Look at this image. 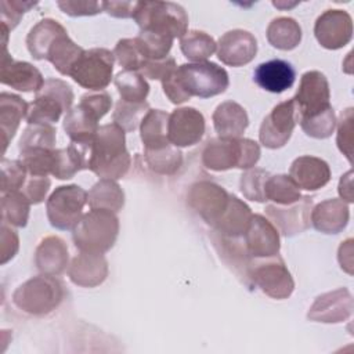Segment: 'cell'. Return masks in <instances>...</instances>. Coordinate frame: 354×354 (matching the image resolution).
<instances>
[{
	"mask_svg": "<svg viewBox=\"0 0 354 354\" xmlns=\"http://www.w3.org/2000/svg\"><path fill=\"white\" fill-rule=\"evenodd\" d=\"M205 133L203 115L191 106L178 108L169 115L167 137L169 141L178 147H189L196 144Z\"/></svg>",
	"mask_w": 354,
	"mask_h": 354,
	"instance_id": "obj_16",
	"label": "cell"
},
{
	"mask_svg": "<svg viewBox=\"0 0 354 354\" xmlns=\"http://www.w3.org/2000/svg\"><path fill=\"white\" fill-rule=\"evenodd\" d=\"M248 253L252 259H263L278 254L279 235L271 221L260 214H253L243 234Z\"/></svg>",
	"mask_w": 354,
	"mask_h": 354,
	"instance_id": "obj_17",
	"label": "cell"
},
{
	"mask_svg": "<svg viewBox=\"0 0 354 354\" xmlns=\"http://www.w3.org/2000/svg\"><path fill=\"white\" fill-rule=\"evenodd\" d=\"M68 275L75 285L93 288L104 282L108 275V263L100 253L80 252L68 270Z\"/></svg>",
	"mask_w": 354,
	"mask_h": 354,
	"instance_id": "obj_22",
	"label": "cell"
},
{
	"mask_svg": "<svg viewBox=\"0 0 354 354\" xmlns=\"http://www.w3.org/2000/svg\"><path fill=\"white\" fill-rule=\"evenodd\" d=\"M299 123L307 136L314 138H328L336 127V116L330 106L313 118L299 120Z\"/></svg>",
	"mask_w": 354,
	"mask_h": 354,
	"instance_id": "obj_46",
	"label": "cell"
},
{
	"mask_svg": "<svg viewBox=\"0 0 354 354\" xmlns=\"http://www.w3.org/2000/svg\"><path fill=\"white\" fill-rule=\"evenodd\" d=\"M149 111L148 102H129L124 100H119L113 112V122L120 126L124 131L136 130L147 112Z\"/></svg>",
	"mask_w": 354,
	"mask_h": 354,
	"instance_id": "obj_40",
	"label": "cell"
},
{
	"mask_svg": "<svg viewBox=\"0 0 354 354\" xmlns=\"http://www.w3.org/2000/svg\"><path fill=\"white\" fill-rule=\"evenodd\" d=\"M64 296L62 283L53 275L35 277L21 286L12 295L15 306L25 313L43 315L58 307Z\"/></svg>",
	"mask_w": 354,
	"mask_h": 354,
	"instance_id": "obj_5",
	"label": "cell"
},
{
	"mask_svg": "<svg viewBox=\"0 0 354 354\" xmlns=\"http://www.w3.org/2000/svg\"><path fill=\"white\" fill-rule=\"evenodd\" d=\"M267 40L275 48L293 50L301 40L300 25L289 17L275 18L267 28Z\"/></svg>",
	"mask_w": 354,
	"mask_h": 354,
	"instance_id": "obj_33",
	"label": "cell"
},
{
	"mask_svg": "<svg viewBox=\"0 0 354 354\" xmlns=\"http://www.w3.org/2000/svg\"><path fill=\"white\" fill-rule=\"evenodd\" d=\"M131 165L124 130L116 123L100 126L91 147L88 169L101 178H122Z\"/></svg>",
	"mask_w": 354,
	"mask_h": 354,
	"instance_id": "obj_1",
	"label": "cell"
},
{
	"mask_svg": "<svg viewBox=\"0 0 354 354\" xmlns=\"http://www.w3.org/2000/svg\"><path fill=\"white\" fill-rule=\"evenodd\" d=\"M353 313V297L347 289H337L317 297L307 317L317 322H342Z\"/></svg>",
	"mask_w": 354,
	"mask_h": 354,
	"instance_id": "obj_19",
	"label": "cell"
},
{
	"mask_svg": "<svg viewBox=\"0 0 354 354\" xmlns=\"http://www.w3.org/2000/svg\"><path fill=\"white\" fill-rule=\"evenodd\" d=\"M214 129L221 138H239L249 124L246 111L234 101L220 104L213 113Z\"/></svg>",
	"mask_w": 354,
	"mask_h": 354,
	"instance_id": "obj_24",
	"label": "cell"
},
{
	"mask_svg": "<svg viewBox=\"0 0 354 354\" xmlns=\"http://www.w3.org/2000/svg\"><path fill=\"white\" fill-rule=\"evenodd\" d=\"M177 68L174 58L166 57L162 59H149L140 69V73L149 79H163Z\"/></svg>",
	"mask_w": 354,
	"mask_h": 354,
	"instance_id": "obj_52",
	"label": "cell"
},
{
	"mask_svg": "<svg viewBox=\"0 0 354 354\" xmlns=\"http://www.w3.org/2000/svg\"><path fill=\"white\" fill-rule=\"evenodd\" d=\"M266 199L272 201L277 205H290L301 198L300 188L286 174L270 176L266 183Z\"/></svg>",
	"mask_w": 354,
	"mask_h": 354,
	"instance_id": "obj_38",
	"label": "cell"
},
{
	"mask_svg": "<svg viewBox=\"0 0 354 354\" xmlns=\"http://www.w3.org/2000/svg\"><path fill=\"white\" fill-rule=\"evenodd\" d=\"M296 72L283 59H270L257 65L253 73L254 82L270 93H282L293 86Z\"/></svg>",
	"mask_w": 354,
	"mask_h": 354,
	"instance_id": "obj_23",
	"label": "cell"
},
{
	"mask_svg": "<svg viewBox=\"0 0 354 354\" xmlns=\"http://www.w3.org/2000/svg\"><path fill=\"white\" fill-rule=\"evenodd\" d=\"M260 288L272 299H286L292 295L295 282L283 260L275 254L252 260L248 271V283Z\"/></svg>",
	"mask_w": 354,
	"mask_h": 354,
	"instance_id": "obj_8",
	"label": "cell"
},
{
	"mask_svg": "<svg viewBox=\"0 0 354 354\" xmlns=\"http://www.w3.org/2000/svg\"><path fill=\"white\" fill-rule=\"evenodd\" d=\"M83 51L84 50L75 41H72L68 33H65L50 48L47 61H50L61 75L69 76L71 69L73 68L79 57L83 54Z\"/></svg>",
	"mask_w": 354,
	"mask_h": 354,
	"instance_id": "obj_35",
	"label": "cell"
},
{
	"mask_svg": "<svg viewBox=\"0 0 354 354\" xmlns=\"http://www.w3.org/2000/svg\"><path fill=\"white\" fill-rule=\"evenodd\" d=\"M113 55L116 57L119 65L126 71H140L148 61L141 51L136 37L119 40L113 50Z\"/></svg>",
	"mask_w": 354,
	"mask_h": 354,
	"instance_id": "obj_44",
	"label": "cell"
},
{
	"mask_svg": "<svg viewBox=\"0 0 354 354\" xmlns=\"http://www.w3.org/2000/svg\"><path fill=\"white\" fill-rule=\"evenodd\" d=\"M187 201L189 207L213 227L225 210L230 201V194L214 183L199 181L191 187Z\"/></svg>",
	"mask_w": 354,
	"mask_h": 354,
	"instance_id": "obj_13",
	"label": "cell"
},
{
	"mask_svg": "<svg viewBox=\"0 0 354 354\" xmlns=\"http://www.w3.org/2000/svg\"><path fill=\"white\" fill-rule=\"evenodd\" d=\"M318 43L328 50L344 47L353 37V19L343 10H326L314 25Z\"/></svg>",
	"mask_w": 354,
	"mask_h": 354,
	"instance_id": "obj_14",
	"label": "cell"
},
{
	"mask_svg": "<svg viewBox=\"0 0 354 354\" xmlns=\"http://www.w3.org/2000/svg\"><path fill=\"white\" fill-rule=\"evenodd\" d=\"M337 147L351 162L353 155V108L342 112L337 130Z\"/></svg>",
	"mask_w": 354,
	"mask_h": 354,
	"instance_id": "obj_50",
	"label": "cell"
},
{
	"mask_svg": "<svg viewBox=\"0 0 354 354\" xmlns=\"http://www.w3.org/2000/svg\"><path fill=\"white\" fill-rule=\"evenodd\" d=\"M87 203L91 209H104L116 213L124 205V194L116 181L101 178L87 194Z\"/></svg>",
	"mask_w": 354,
	"mask_h": 354,
	"instance_id": "obj_31",
	"label": "cell"
},
{
	"mask_svg": "<svg viewBox=\"0 0 354 354\" xmlns=\"http://www.w3.org/2000/svg\"><path fill=\"white\" fill-rule=\"evenodd\" d=\"M133 18L141 30H152L173 39H181L188 28L187 12L171 1H137Z\"/></svg>",
	"mask_w": 354,
	"mask_h": 354,
	"instance_id": "obj_4",
	"label": "cell"
},
{
	"mask_svg": "<svg viewBox=\"0 0 354 354\" xmlns=\"http://www.w3.org/2000/svg\"><path fill=\"white\" fill-rule=\"evenodd\" d=\"M50 178L47 176H33L28 174L25 184L22 185V194L30 202V205H37L43 202L50 188Z\"/></svg>",
	"mask_w": 354,
	"mask_h": 354,
	"instance_id": "obj_49",
	"label": "cell"
},
{
	"mask_svg": "<svg viewBox=\"0 0 354 354\" xmlns=\"http://www.w3.org/2000/svg\"><path fill=\"white\" fill-rule=\"evenodd\" d=\"M0 80L3 84L10 86L15 90L36 93L43 87L46 82L36 66L26 61H14L7 54V50H4L1 61Z\"/></svg>",
	"mask_w": 354,
	"mask_h": 354,
	"instance_id": "obj_20",
	"label": "cell"
},
{
	"mask_svg": "<svg viewBox=\"0 0 354 354\" xmlns=\"http://www.w3.org/2000/svg\"><path fill=\"white\" fill-rule=\"evenodd\" d=\"M257 53L254 36L242 29H234L218 39L217 57L230 66H242L249 64Z\"/></svg>",
	"mask_w": 354,
	"mask_h": 354,
	"instance_id": "obj_18",
	"label": "cell"
},
{
	"mask_svg": "<svg viewBox=\"0 0 354 354\" xmlns=\"http://www.w3.org/2000/svg\"><path fill=\"white\" fill-rule=\"evenodd\" d=\"M28 177V171L22 162L11 160V159H1V192H12L22 188Z\"/></svg>",
	"mask_w": 354,
	"mask_h": 354,
	"instance_id": "obj_47",
	"label": "cell"
},
{
	"mask_svg": "<svg viewBox=\"0 0 354 354\" xmlns=\"http://www.w3.org/2000/svg\"><path fill=\"white\" fill-rule=\"evenodd\" d=\"M65 33L66 30L59 22L50 18L41 19L30 29L26 37V46L30 55L35 59H47L53 44Z\"/></svg>",
	"mask_w": 354,
	"mask_h": 354,
	"instance_id": "obj_28",
	"label": "cell"
},
{
	"mask_svg": "<svg viewBox=\"0 0 354 354\" xmlns=\"http://www.w3.org/2000/svg\"><path fill=\"white\" fill-rule=\"evenodd\" d=\"M180 47L183 54L192 62H203L217 48V44L212 36L201 30L187 32L181 40Z\"/></svg>",
	"mask_w": 354,
	"mask_h": 354,
	"instance_id": "obj_37",
	"label": "cell"
},
{
	"mask_svg": "<svg viewBox=\"0 0 354 354\" xmlns=\"http://www.w3.org/2000/svg\"><path fill=\"white\" fill-rule=\"evenodd\" d=\"M296 123V106L293 98H290L274 106L272 111L264 118L260 126L259 138L267 148H281L289 141Z\"/></svg>",
	"mask_w": 354,
	"mask_h": 354,
	"instance_id": "obj_12",
	"label": "cell"
},
{
	"mask_svg": "<svg viewBox=\"0 0 354 354\" xmlns=\"http://www.w3.org/2000/svg\"><path fill=\"white\" fill-rule=\"evenodd\" d=\"M252 216L250 207L245 202L235 195H230L225 210L213 225L214 232L223 236H243Z\"/></svg>",
	"mask_w": 354,
	"mask_h": 354,
	"instance_id": "obj_27",
	"label": "cell"
},
{
	"mask_svg": "<svg viewBox=\"0 0 354 354\" xmlns=\"http://www.w3.org/2000/svg\"><path fill=\"white\" fill-rule=\"evenodd\" d=\"M36 267L46 275H59L68 266V248L58 236L44 238L36 249Z\"/></svg>",
	"mask_w": 354,
	"mask_h": 354,
	"instance_id": "obj_26",
	"label": "cell"
},
{
	"mask_svg": "<svg viewBox=\"0 0 354 354\" xmlns=\"http://www.w3.org/2000/svg\"><path fill=\"white\" fill-rule=\"evenodd\" d=\"M260 158V147L256 141L249 138H213L203 152V165L216 171L228 170L231 167L250 169Z\"/></svg>",
	"mask_w": 354,
	"mask_h": 354,
	"instance_id": "obj_3",
	"label": "cell"
},
{
	"mask_svg": "<svg viewBox=\"0 0 354 354\" xmlns=\"http://www.w3.org/2000/svg\"><path fill=\"white\" fill-rule=\"evenodd\" d=\"M136 40L148 61L166 58L173 44V37L152 30H141Z\"/></svg>",
	"mask_w": 354,
	"mask_h": 354,
	"instance_id": "obj_42",
	"label": "cell"
},
{
	"mask_svg": "<svg viewBox=\"0 0 354 354\" xmlns=\"http://www.w3.org/2000/svg\"><path fill=\"white\" fill-rule=\"evenodd\" d=\"M73 102L71 86L59 79H47L36 93L35 100L28 105L26 120L32 123L58 122L62 112L69 111Z\"/></svg>",
	"mask_w": 354,
	"mask_h": 354,
	"instance_id": "obj_6",
	"label": "cell"
},
{
	"mask_svg": "<svg viewBox=\"0 0 354 354\" xmlns=\"http://www.w3.org/2000/svg\"><path fill=\"white\" fill-rule=\"evenodd\" d=\"M177 75L189 97H214L224 93L230 83L227 71L209 61L183 64L177 68Z\"/></svg>",
	"mask_w": 354,
	"mask_h": 354,
	"instance_id": "obj_7",
	"label": "cell"
},
{
	"mask_svg": "<svg viewBox=\"0 0 354 354\" xmlns=\"http://www.w3.org/2000/svg\"><path fill=\"white\" fill-rule=\"evenodd\" d=\"M144 156L149 169L158 174H173L183 163L181 151L171 142L158 148L144 149Z\"/></svg>",
	"mask_w": 354,
	"mask_h": 354,
	"instance_id": "obj_34",
	"label": "cell"
},
{
	"mask_svg": "<svg viewBox=\"0 0 354 354\" xmlns=\"http://www.w3.org/2000/svg\"><path fill=\"white\" fill-rule=\"evenodd\" d=\"M271 174L264 169H249L241 176V191L245 198L256 202H264L266 199V183Z\"/></svg>",
	"mask_w": 354,
	"mask_h": 354,
	"instance_id": "obj_45",
	"label": "cell"
},
{
	"mask_svg": "<svg viewBox=\"0 0 354 354\" xmlns=\"http://www.w3.org/2000/svg\"><path fill=\"white\" fill-rule=\"evenodd\" d=\"M113 53L106 48L84 50L69 72V76L82 87L102 90L112 79Z\"/></svg>",
	"mask_w": 354,
	"mask_h": 354,
	"instance_id": "obj_10",
	"label": "cell"
},
{
	"mask_svg": "<svg viewBox=\"0 0 354 354\" xmlns=\"http://www.w3.org/2000/svg\"><path fill=\"white\" fill-rule=\"evenodd\" d=\"M87 203V192L76 185H61L47 199L46 210L48 221L58 230H73L83 216Z\"/></svg>",
	"mask_w": 354,
	"mask_h": 354,
	"instance_id": "obj_9",
	"label": "cell"
},
{
	"mask_svg": "<svg viewBox=\"0 0 354 354\" xmlns=\"http://www.w3.org/2000/svg\"><path fill=\"white\" fill-rule=\"evenodd\" d=\"M313 201L311 198H300L290 205H267L266 213L274 227L285 236H292L308 228L311 221Z\"/></svg>",
	"mask_w": 354,
	"mask_h": 354,
	"instance_id": "obj_15",
	"label": "cell"
},
{
	"mask_svg": "<svg viewBox=\"0 0 354 354\" xmlns=\"http://www.w3.org/2000/svg\"><path fill=\"white\" fill-rule=\"evenodd\" d=\"M119 232V220L113 212L91 209L75 225L72 238L80 252L105 253L109 250Z\"/></svg>",
	"mask_w": 354,
	"mask_h": 354,
	"instance_id": "obj_2",
	"label": "cell"
},
{
	"mask_svg": "<svg viewBox=\"0 0 354 354\" xmlns=\"http://www.w3.org/2000/svg\"><path fill=\"white\" fill-rule=\"evenodd\" d=\"M58 7L62 10V12L71 15V17H82V15H95L102 7V1H88V0H66V1H58Z\"/></svg>",
	"mask_w": 354,
	"mask_h": 354,
	"instance_id": "obj_51",
	"label": "cell"
},
{
	"mask_svg": "<svg viewBox=\"0 0 354 354\" xmlns=\"http://www.w3.org/2000/svg\"><path fill=\"white\" fill-rule=\"evenodd\" d=\"M289 176L299 188L306 191H317L329 183L330 169L321 158L304 155L293 160Z\"/></svg>",
	"mask_w": 354,
	"mask_h": 354,
	"instance_id": "obj_21",
	"label": "cell"
},
{
	"mask_svg": "<svg viewBox=\"0 0 354 354\" xmlns=\"http://www.w3.org/2000/svg\"><path fill=\"white\" fill-rule=\"evenodd\" d=\"M0 250H1V259H0L1 264L7 263L10 259H12L18 250V235L14 230L7 227L6 221H3V224H1Z\"/></svg>",
	"mask_w": 354,
	"mask_h": 354,
	"instance_id": "obj_55",
	"label": "cell"
},
{
	"mask_svg": "<svg viewBox=\"0 0 354 354\" xmlns=\"http://www.w3.org/2000/svg\"><path fill=\"white\" fill-rule=\"evenodd\" d=\"M104 10L116 18H133L137 1H102Z\"/></svg>",
	"mask_w": 354,
	"mask_h": 354,
	"instance_id": "obj_56",
	"label": "cell"
},
{
	"mask_svg": "<svg viewBox=\"0 0 354 354\" xmlns=\"http://www.w3.org/2000/svg\"><path fill=\"white\" fill-rule=\"evenodd\" d=\"M54 149H48V148L19 149V160L25 166L28 174L47 176V174H51V170H53Z\"/></svg>",
	"mask_w": 354,
	"mask_h": 354,
	"instance_id": "obj_41",
	"label": "cell"
},
{
	"mask_svg": "<svg viewBox=\"0 0 354 354\" xmlns=\"http://www.w3.org/2000/svg\"><path fill=\"white\" fill-rule=\"evenodd\" d=\"M30 202L22 192L12 191L3 194L1 220L15 227H25L29 217Z\"/></svg>",
	"mask_w": 354,
	"mask_h": 354,
	"instance_id": "obj_39",
	"label": "cell"
},
{
	"mask_svg": "<svg viewBox=\"0 0 354 354\" xmlns=\"http://www.w3.org/2000/svg\"><path fill=\"white\" fill-rule=\"evenodd\" d=\"M28 105L21 97L10 93L0 94V130L4 151L15 136L22 118H26Z\"/></svg>",
	"mask_w": 354,
	"mask_h": 354,
	"instance_id": "obj_30",
	"label": "cell"
},
{
	"mask_svg": "<svg viewBox=\"0 0 354 354\" xmlns=\"http://www.w3.org/2000/svg\"><path fill=\"white\" fill-rule=\"evenodd\" d=\"M167 123L169 113L162 109H149L144 116L140 130H141V141L145 149L158 148L169 144L167 137Z\"/></svg>",
	"mask_w": 354,
	"mask_h": 354,
	"instance_id": "obj_32",
	"label": "cell"
},
{
	"mask_svg": "<svg viewBox=\"0 0 354 354\" xmlns=\"http://www.w3.org/2000/svg\"><path fill=\"white\" fill-rule=\"evenodd\" d=\"M33 6H36V1H18V0L0 1L1 25H4L8 30H12L19 24L24 12L30 10Z\"/></svg>",
	"mask_w": 354,
	"mask_h": 354,
	"instance_id": "obj_48",
	"label": "cell"
},
{
	"mask_svg": "<svg viewBox=\"0 0 354 354\" xmlns=\"http://www.w3.org/2000/svg\"><path fill=\"white\" fill-rule=\"evenodd\" d=\"M55 129L47 123L29 124L19 140V149L26 148H48L54 149Z\"/></svg>",
	"mask_w": 354,
	"mask_h": 354,
	"instance_id": "obj_43",
	"label": "cell"
},
{
	"mask_svg": "<svg viewBox=\"0 0 354 354\" xmlns=\"http://www.w3.org/2000/svg\"><path fill=\"white\" fill-rule=\"evenodd\" d=\"M80 102L84 104L87 108H90L101 119L111 109L112 98L106 91L88 93V94L82 95Z\"/></svg>",
	"mask_w": 354,
	"mask_h": 354,
	"instance_id": "obj_54",
	"label": "cell"
},
{
	"mask_svg": "<svg viewBox=\"0 0 354 354\" xmlns=\"http://www.w3.org/2000/svg\"><path fill=\"white\" fill-rule=\"evenodd\" d=\"M329 98V83L325 75L318 71L306 72L301 76L297 93L293 97L297 122L313 118L330 108Z\"/></svg>",
	"mask_w": 354,
	"mask_h": 354,
	"instance_id": "obj_11",
	"label": "cell"
},
{
	"mask_svg": "<svg viewBox=\"0 0 354 354\" xmlns=\"http://www.w3.org/2000/svg\"><path fill=\"white\" fill-rule=\"evenodd\" d=\"M115 86L120 94V100L129 102H144L149 86L138 71H122L115 77Z\"/></svg>",
	"mask_w": 354,
	"mask_h": 354,
	"instance_id": "obj_36",
	"label": "cell"
},
{
	"mask_svg": "<svg viewBox=\"0 0 354 354\" xmlns=\"http://www.w3.org/2000/svg\"><path fill=\"white\" fill-rule=\"evenodd\" d=\"M162 87H163L165 94L173 104H183L191 98L187 94V91L184 90V87L178 79L177 68L173 72H170L166 77L162 79Z\"/></svg>",
	"mask_w": 354,
	"mask_h": 354,
	"instance_id": "obj_53",
	"label": "cell"
},
{
	"mask_svg": "<svg viewBox=\"0 0 354 354\" xmlns=\"http://www.w3.org/2000/svg\"><path fill=\"white\" fill-rule=\"evenodd\" d=\"M348 216V207L343 199H326L313 209L311 221L324 234H337L346 227Z\"/></svg>",
	"mask_w": 354,
	"mask_h": 354,
	"instance_id": "obj_25",
	"label": "cell"
},
{
	"mask_svg": "<svg viewBox=\"0 0 354 354\" xmlns=\"http://www.w3.org/2000/svg\"><path fill=\"white\" fill-rule=\"evenodd\" d=\"M100 118L84 104L69 109L64 119V130L71 141H93L100 126Z\"/></svg>",
	"mask_w": 354,
	"mask_h": 354,
	"instance_id": "obj_29",
	"label": "cell"
}]
</instances>
